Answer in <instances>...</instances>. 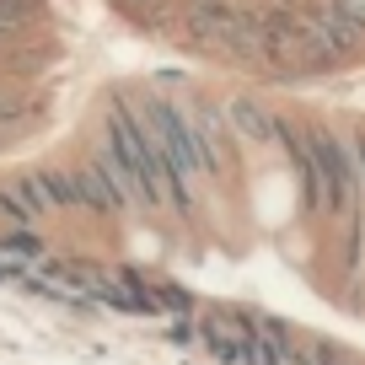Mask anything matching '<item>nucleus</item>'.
Instances as JSON below:
<instances>
[{
	"label": "nucleus",
	"mask_w": 365,
	"mask_h": 365,
	"mask_svg": "<svg viewBox=\"0 0 365 365\" xmlns=\"http://www.w3.org/2000/svg\"><path fill=\"white\" fill-rule=\"evenodd\" d=\"M199 344H205L210 360H220V365H247L252 317H231V312H205V317H199Z\"/></svg>",
	"instance_id": "nucleus-5"
},
{
	"label": "nucleus",
	"mask_w": 365,
	"mask_h": 365,
	"mask_svg": "<svg viewBox=\"0 0 365 365\" xmlns=\"http://www.w3.org/2000/svg\"><path fill=\"white\" fill-rule=\"evenodd\" d=\"M226 124H231V135L247 140V145H274V124H279V118L263 113V108L247 103V97H231L226 103Z\"/></svg>",
	"instance_id": "nucleus-8"
},
{
	"label": "nucleus",
	"mask_w": 365,
	"mask_h": 365,
	"mask_svg": "<svg viewBox=\"0 0 365 365\" xmlns=\"http://www.w3.org/2000/svg\"><path fill=\"white\" fill-rule=\"evenodd\" d=\"M140 124L150 129V140L161 145V156H167L188 182L205 172V150H199V140H194V129H188V118H182L178 103H161V97L145 103V108H140Z\"/></svg>",
	"instance_id": "nucleus-4"
},
{
	"label": "nucleus",
	"mask_w": 365,
	"mask_h": 365,
	"mask_svg": "<svg viewBox=\"0 0 365 365\" xmlns=\"http://www.w3.org/2000/svg\"><path fill=\"white\" fill-rule=\"evenodd\" d=\"M231 16H237L231 0H194V6H188V38L205 43V48H220V43H226Z\"/></svg>",
	"instance_id": "nucleus-7"
},
{
	"label": "nucleus",
	"mask_w": 365,
	"mask_h": 365,
	"mask_svg": "<svg viewBox=\"0 0 365 365\" xmlns=\"http://www.w3.org/2000/svg\"><path fill=\"white\" fill-rule=\"evenodd\" d=\"M354 161H360V188H365V135L354 140Z\"/></svg>",
	"instance_id": "nucleus-11"
},
{
	"label": "nucleus",
	"mask_w": 365,
	"mask_h": 365,
	"mask_svg": "<svg viewBox=\"0 0 365 365\" xmlns=\"http://www.w3.org/2000/svg\"><path fill=\"white\" fill-rule=\"evenodd\" d=\"M290 365H317V354H312V344H301V354H296V360H290Z\"/></svg>",
	"instance_id": "nucleus-12"
},
{
	"label": "nucleus",
	"mask_w": 365,
	"mask_h": 365,
	"mask_svg": "<svg viewBox=\"0 0 365 365\" xmlns=\"http://www.w3.org/2000/svg\"><path fill=\"white\" fill-rule=\"evenodd\" d=\"M344 6H349V11L360 16V22H365V0H344Z\"/></svg>",
	"instance_id": "nucleus-13"
},
{
	"label": "nucleus",
	"mask_w": 365,
	"mask_h": 365,
	"mask_svg": "<svg viewBox=\"0 0 365 365\" xmlns=\"http://www.w3.org/2000/svg\"><path fill=\"white\" fill-rule=\"evenodd\" d=\"M312 354H317V365H349L339 349H333V344H312Z\"/></svg>",
	"instance_id": "nucleus-10"
},
{
	"label": "nucleus",
	"mask_w": 365,
	"mask_h": 365,
	"mask_svg": "<svg viewBox=\"0 0 365 365\" xmlns=\"http://www.w3.org/2000/svg\"><path fill=\"white\" fill-rule=\"evenodd\" d=\"M124 6H135V11H150V6H156V0H124Z\"/></svg>",
	"instance_id": "nucleus-14"
},
{
	"label": "nucleus",
	"mask_w": 365,
	"mask_h": 365,
	"mask_svg": "<svg viewBox=\"0 0 365 365\" xmlns=\"http://www.w3.org/2000/svg\"><path fill=\"white\" fill-rule=\"evenodd\" d=\"M312 156H317V178H322V210L333 215H354L360 210V161H354V145H344L333 129H307Z\"/></svg>",
	"instance_id": "nucleus-2"
},
{
	"label": "nucleus",
	"mask_w": 365,
	"mask_h": 365,
	"mask_svg": "<svg viewBox=\"0 0 365 365\" xmlns=\"http://www.w3.org/2000/svg\"><path fill=\"white\" fill-rule=\"evenodd\" d=\"M70 182H76V210H91V215H108V210H124L113 194V182L103 178V167L97 161H86V167L70 172Z\"/></svg>",
	"instance_id": "nucleus-9"
},
{
	"label": "nucleus",
	"mask_w": 365,
	"mask_h": 365,
	"mask_svg": "<svg viewBox=\"0 0 365 365\" xmlns=\"http://www.w3.org/2000/svg\"><path fill=\"white\" fill-rule=\"evenodd\" d=\"M108 140L124 150V161L140 172V182L150 188V199H156V205L178 210V215H194V182H188L167 156H161V145L150 140V129L140 124V113H135L129 103H113V108H108Z\"/></svg>",
	"instance_id": "nucleus-1"
},
{
	"label": "nucleus",
	"mask_w": 365,
	"mask_h": 365,
	"mask_svg": "<svg viewBox=\"0 0 365 365\" xmlns=\"http://www.w3.org/2000/svg\"><path fill=\"white\" fill-rule=\"evenodd\" d=\"M91 161H97V167H103V178L113 182L118 205H140V210H145V205H156V199H150V188L140 182V172H135V167L124 161V150H118L113 140H103V145L91 150Z\"/></svg>",
	"instance_id": "nucleus-6"
},
{
	"label": "nucleus",
	"mask_w": 365,
	"mask_h": 365,
	"mask_svg": "<svg viewBox=\"0 0 365 365\" xmlns=\"http://www.w3.org/2000/svg\"><path fill=\"white\" fill-rule=\"evenodd\" d=\"M301 33H307L312 65H328V59H354L365 48V22L349 6H307L301 11Z\"/></svg>",
	"instance_id": "nucleus-3"
}]
</instances>
